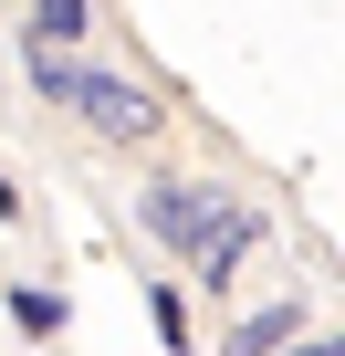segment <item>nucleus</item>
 <instances>
[{"label":"nucleus","instance_id":"nucleus-1","mask_svg":"<svg viewBox=\"0 0 345 356\" xmlns=\"http://www.w3.org/2000/svg\"><path fill=\"white\" fill-rule=\"evenodd\" d=\"M146 220L178 241V252H199V273H210V283H220V273L241 262V241H251V210H220L210 189H157V200H146Z\"/></svg>","mask_w":345,"mask_h":356},{"label":"nucleus","instance_id":"nucleus-2","mask_svg":"<svg viewBox=\"0 0 345 356\" xmlns=\"http://www.w3.org/2000/svg\"><path fill=\"white\" fill-rule=\"evenodd\" d=\"M53 105H74V115L94 126V136H146V126H157L146 84H126V74H84V63L63 74V95H53Z\"/></svg>","mask_w":345,"mask_h":356},{"label":"nucleus","instance_id":"nucleus-3","mask_svg":"<svg viewBox=\"0 0 345 356\" xmlns=\"http://www.w3.org/2000/svg\"><path fill=\"white\" fill-rule=\"evenodd\" d=\"M32 32H53V42H74V32H84V0H32Z\"/></svg>","mask_w":345,"mask_h":356},{"label":"nucleus","instance_id":"nucleus-4","mask_svg":"<svg viewBox=\"0 0 345 356\" xmlns=\"http://www.w3.org/2000/svg\"><path fill=\"white\" fill-rule=\"evenodd\" d=\"M283 335H293V314H283V304H272V314H251V325H241V356H272V346H283Z\"/></svg>","mask_w":345,"mask_h":356},{"label":"nucleus","instance_id":"nucleus-5","mask_svg":"<svg viewBox=\"0 0 345 356\" xmlns=\"http://www.w3.org/2000/svg\"><path fill=\"white\" fill-rule=\"evenodd\" d=\"M293 356H335V335H314V346H293Z\"/></svg>","mask_w":345,"mask_h":356}]
</instances>
